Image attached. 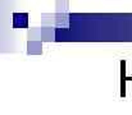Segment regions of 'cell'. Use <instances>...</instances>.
I'll list each match as a JSON object with an SVG mask.
<instances>
[]
</instances>
